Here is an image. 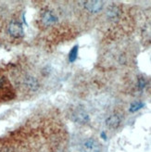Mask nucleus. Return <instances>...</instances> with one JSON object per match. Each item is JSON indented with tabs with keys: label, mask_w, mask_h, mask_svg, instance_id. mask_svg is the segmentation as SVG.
Masks as SVG:
<instances>
[{
	"label": "nucleus",
	"mask_w": 151,
	"mask_h": 152,
	"mask_svg": "<svg viewBox=\"0 0 151 152\" xmlns=\"http://www.w3.org/2000/svg\"><path fill=\"white\" fill-rule=\"evenodd\" d=\"M118 15H119V11H118V9L115 7H110V9L108 10V17L109 19H111V20L116 19L118 17Z\"/></svg>",
	"instance_id": "obj_9"
},
{
	"label": "nucleus",
	"mask_w": 151,
	"mask_h": 152,
	"mask_svg": "<svg viewBox=\"0 0 151 152\" xmlns=\"http://www.w3.org/2000/svg\"><path fill=\"white\" fill-rule=\"evenodd\" d=\"M121 123V118L120 116H118V115L114 114L111 115V116H109L108 119L106 120V124L109 126V128H117L118 126L120 125Z\"/></svg>",
	"instance_id": "obj_6"
},
{
	"label": "nucleus",
	"mask_w": 151,
	"mask_h": 152,
	"mask_svg": "<svg viewBox=\"0 0 151 152\" xmlns=\"http://www.w3.org/2000/svg\"><path fill=\"white\" fill-rule=\"evenodd\" d=\"M78 46H74L72 48L71 52H70L69 54V59H70V62H73L77 58V55H78Z\"/></svg>",
	"instance_id": "obj_8"
},
{
	"label": "nucleus",
	"mask_w": 151,
	"mask_h": 152,
	"mask_svg": "<svg viewBox=\"0 0 151 152\" xmlns=\"http://www.w3.org/2000/svg\"><path fill=\"white\" fill-rule=\"evenodd\" d=\"M138 84H139V87L143 88L146 85V82H145V80H144V79H140L139 82H138Z\"/></svg>",
	"instance_id": "obj_11"
},
{
	"label": "nucleus",
	"mask_w": 151,
	"mask_h": 152,
	"mask_svg": "<svg viewBox=\"0 0 151 152\" xmlns=\"http://www.w3.org/2000/svg\"><path fill=\"white\" fill-rule=\"evenodd\" d=\"M42 21L46 25H52L57 22V17L50 11H46L42 16Z\"/></svg>",
	"instance_id": "obj_5"
},
{
	"label": "nucleus",
	"mask_w": 151,
	"mask_h": 152,
	"mask_svg": "<svg viewBox=\"0 0 151 152\" xmlns=\"http://www.w3.org/2000/svg\"><path fill=\"white\" fill-rule=\"evenodd\" d=\"M72 120L74 121L76 123L85 124L86 122L89 121V116H88L85 111L77 110L72 114Z\"/></svg>",
	"instance_id": "obj_3"
},
{
	"label": "nucleus",
	"mask_w": 151,
	"mask_h": 152,
	"mask_svg": "<svg viewBox=\"0 0 151 152\" xmlns=\"http://www.w3.org/2000/svg\"><path fill=\"white\" fill-rule=\"evenodd\" d=\"M84 7L91 13H97L102 9L103 3L100 1H86L83 2Z\"/></svg>",
	"instance_id": "obj_4"
},
{
	"label": "nucleus",
	"mask_w": 151,
	"mask_h": 152,
	"mask_svg": "<svg viewBox=\"0 0 151 152\" xmlns=\"http://www.w3.org/2000/svg\"><path fill=\"white\" fill-rule=\"evenodd\" d=\"M9 33L14 37H21L23 35V28L20 22L12 21L9 26Z\"/></svg>",
	"instance_id": "obj_2"
},
{
	"label": "nucleus",
	"mask_w": 151,
	"mask_h": 152,
	"mask_svg": "<svg viewBox=\"0 0 151 152\" xmlns=\"http://www.w3.org/2000/svg\"><path fill=\"white\" fill-rule=\"evenodd\" d=\"M25 84H26V86L28 88L32 89V90H36L38 87V82L32 77L26 78V80H25Z\"/></svg>",
	"instance_id": "obj_7"
},
{
	"label": "nucleus",
	"mask_w": 151,
	"mask_h": 152,
	"mask_svg": "<svg viewBox=\"0 0 151 152\" xmlns=\"http://www.w3.org/2000/svg\"><path fill=\"white\" fill-rule=\"evenodd\" d=\"M142 107H144V104L141 103V102H134V103H132L131 107H130V110L131 111H136V110H138L141 109Z\"/></svg>",
	"instance_id": "obj_10"
},
{
	"label": "nucleus",
	"mask_w": 151,
	"mask_h": 152,
	"mask_svg": "<svg viewBox=\"0 0 151 152\" xmlns=\"http://www.w3.org/2000/svg\"><path fill=\"white\" fill-rule=\"evenodd\" d=\"M82 152H100V146L94 139H87L81 146Z\"/></svg>",
	"instance_id": "obj_1"
}]
</instances>
